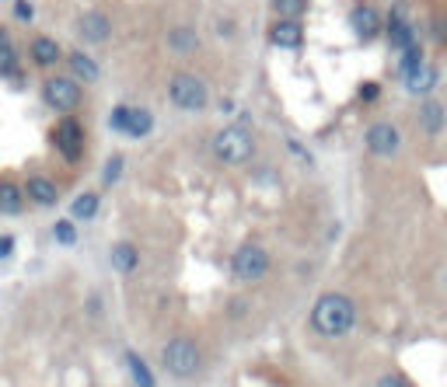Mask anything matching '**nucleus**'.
<instances>
[{"instance_id": "nucleus-1", "label": "nucleus", "mask_w": 447, "mask_h": 387, "mask_svg": "<svg viewBox=\"0 0 447 387\" xmlns=\"http://www.w3.org/2000/svg\"><path fill=\"white\" fill-rule=\"evenodd\" d=\"M311 328L322 338H343L356 328V303L346 293H322L311 307Z\"/></svg>"}, {"instance_id": "nucleus-2", "label": "nucleus", "mask_w": 447, "mask_h": 387, "mask_svg": "<svg viewBox=\"0 0 447 387\" xmlns=\"http://www.w3.org/2000/svg\"><path fill=\"white\" fill-rule=\"evenodd\" d=\"M210 154L224 168H242V164H249L256 157V136L245 126H224L210 140Z\"/></svg>"}, {"instance_id": "nucleus-3", "label": "nucleus", "mask_w": 447, "mask_h": 387, "mask_svg": "<svg viewBox=\"0 0 447 387\" xmlns=\"http://www.w3.org/2000/svg\"><path fill=\"white\" fill-rule=\"evenodd\" d=\"M161 363H164V370H168L175 380H192V377L203 370V349L196 345V338L175 335V338L164 342Z\"/></svg>"}, {"instance_id": "nucleus-4", "label": "nucleus", "mask_w": 447, "mask_h": 387, "mask_svg": "<svg viewBox=\"0 0 447 387\" xmlns=\"http://www.w3.org/2000/svg\"><path fill=\"white\" fill-rule=\"evenodd\" d=\"M168 98L178 112H203L210 105V88L199 74L192 70H178L171 81H168Z\"/></svg>"}, {"instance_id": "nucleus-5", "label": "nucleus", "mask_w": 447, "mask_h": 387, "mask_svg": "<svg viewBox=\"0 0 447 387\" xmlns=\"http://www.w3.org/2000/svg\"><path fill=\"white\" fill-rule=\"evenodd\" d=\"M269 269H273V258L259 241H245L231 255V276L238 283H259V279L269 276Z\"/></svg>"}, {"instance_id": "nucleus-6", "label": "nucleus", "mask_w": 447, "mask_h": 387, "mask_svg": "<svg viewBox=\"0 0 447 387\" xmlns=\"http://www.w3.org/2000/svg\"><path fill=\"white\" fill-rule=\"evenodd\" d=\"M363 147H367V154H370V157L388 161V157H395V154L402 150V133H398V126H395L391 119H377V123H370V126H367V133H363Z\"/></svg>"}, {"instance_id": "nucleus-7", "label": "nucleus", "mask_w": 447, "mask_h": 387, "mask_svg": "<svg viewBox=\"0 0 447 387\" xmlns=\"http://www.w3.org/2000/svg\"><path fill=\"white\" fill-rule=\"evenodd\" d=\"M42 98H46V105L56 109V112H74L84 95H81V84H77L74 77H49V81L42 84Z\"/></svg>"}, {"instance_id": "nucleus-8", "label": "nucleus", "mask_w": 447, "mask_h": 387, "mask_svg": "<svg viewBox=\"0 0 447 387\" xmlns=\"http://www.w3.org/2000/svg\"><path fill=\"white\" fill-rule=\"evenodd\" d=\"M53 147H56L67 161H77V157L84 154V126H81L77 119L56 123V129H53Z\"/></svg>"}, {"instance_id": "nucleus-9", "label": "nucleus", "mask_w": 447, "mask_h": 387, "mask_svg": "<svg viewBox=\"0 0 447 387\" xmlns=\"http://www.w3.org/2000/svg\"><path fill=\"white\" fill-rule=\"evenodd\" d=\"M350 29H353V35H356L360 42H374V39L384 32V22H381L377 8L360 4V8H353V15H350Z\"/></svg>"}, {"instance_id": "nucleus-10", "label": "nucleus", "mask_w": 447, "mask_h": 387, "mask_svg": "<svg viewBox=\"0 0 447 387\" xmlns=\"http://www.w3.org/2000/svg\"><path fill=\"white\" fill-rule=\"evenodd\" d=\"M77 35H81L88 46H102V42H109V35H112V22H109L102 11H88V15H81V22H77Z\"/></svg>"}, {"instance_id": "nucleus-11", "label": "nucleus", "mask_w": 447, "mask_h": 387, "mask_svg": "<svg viewBox=\"0 0 447 387\" xmlns=\"http://www.w3.org/2000/svg\"><path fill=\"white\" fill-rule=\"evenodd\" d=\"M416 123H419V129L426 136H440L444 126H447V112H444V105L437 98H423L419 109H416Z\"/></svg>"}, {"instance_id": "nucleus-12", "label": "nucleus", "mask_w": 447, "mask_h": 387, "mask_svg": "<svg viewBox=\"0 0 447 387\" xmlns=\"http://www.w3.org/2000/svg\"><path fill=\"white\" fill-rule=\"evenodd\" d=\"M269 42L276 49H301L304 46V25L301 22H287V18H276V25L269 29Z\"/></svg>"}, {"instance_id": "nucleus-13", "label": "nucleus", "mask_w": 447, "mask_h": 387, "mask_svg": "<svg viewBox=\"0 0 447 387\" xmlns=\"http://www.w3.org/2000/svg\"><path fill=\"white\" fill-rule=\"evenodd\" d=\"M384 35H388V46H391L395 53H405L409 46H416V29H412L398 11H391V15H388V22H384Z\"/></svg>"}, {"instance_id": "nucleus-14", "label": "nucleus", "mask_w": 447, "mask_h": 387, "mask_svg": "<svg viewBox=\"0 0 447 387\" xmlns=\"http://www.w3.org/2000/svg\"><path fill=\"white\" fill-rule=\"evenodd\" d=\"M168 49L175 53V56H192V53H199V32L192 29V25H175L171 32H168Z\"/></svg>"}, {"instance_id": "nucleus-15", "label": "nucleus", "mask_w": 447, "mask_h": 387, "mask_svg": "<svg viewBox=\"0 0 447 387\" xmlns=\"http://www.w3.org/2000/svg\"><path fill=\"white\" fill-rule=\"evenodd\" d=\"M25 196H29L36 206H56V203H60V189H56V182L46 178V175L29 178V182H25Z\"/></svg>"}, {"instance_id": "nucleus-16", "label": "nucleus", "mask_w": 447, "mask_h": 387, "mask_svg": "<svg viewBox=\"0 0 447 387\" xmlns=\"http://www.w3.org/2000/svg\"><path fill=\"white\" fill-rule=\"evenodd\" d=\"M109 262H112V269H116V272L130 276V272H136V269H140V251H136V244H130V241H119V244H112V251H109Z\"/></svg>"}, {"instance_id": "nucleus-17", "label": "nucleus", "mask_w": 447, "mask_h": 387, "mask_svg": "<svg viewBox=\"0 0 447 387\" xmlns=\"http://www.w3.org/2000/svg\"><path fill=\"white\" fill-rule=\"evenodd\" d=\"M437 81H440V74H437V67H423V70H416V74H409L405 77V91L412 95V98H430V91L437 88Z\"/></svg>"}, {"instance_id": "nucleus-18", "label": "nucleus", "mask_w": 447, "mask_h": 387, "mask_svg": "<svg viewBox=\"0 0 447 387\" xmlns=\"http://www.w3.org/2000/svg\"><path fill=\"white\" fill-rule=\"evenodd\" d=\"M67 67H70L74 81H84V84H91V81H98V77H102L98 63H95L88 53H70V56H67Z\"/></svg>"}, {"instance_id": "nucleus-19", "label": "nucleus", "mask_w": 447, "mask_h": 387, "mask_svg": "<svg viewBox=\"0 0 447 387\" xmlns=\"http://www.w3.org/2000/svg\"><path fill=\"white\" fill-rule=\"evenodd\" d=\"M60 46H56V39H46V35H39V39H32V60L39 63V67H56L60 63Z\"/></svg>"}, {"instance_id": "nucleus-20", "label": "nucleus", "mask_w": 447, "mask_h": 387, "mask_svg": "<svg viewBox=\"0 0 447 387\" xmlns=\"http://www.w3.org/2000/svg\"><path fill=\"white\" fill-rule=\"evenodd\" d=\"M22 210H25V192L15 182H0V213L18 216Z\"/></svg>"}, {"instance_id": "nucleus-21", "label": "nucleus", "mask_w": 447, "mask_h": 387, "mask_svg": "<svg viewBox=\"0 0 447 387\" xmlns=\"http://www.w3.org/2000/svg\"><path fill=\"white\" fill-rule=\"evenodd\" d=\"M426 67V53H423V46L416 42V46H409L405 53H402V60H398V74H402V81L409 77V74H416V70H423Z\"/></svg>"}, {"instance_id": "nucleus-22", "label": "nucleus", "mask_w": 447, "mask_h": 387, "mask_svg": "<svg viewBox=\"0 0 447 387\" xmlns=\"http://www.w3.org/2000/svg\"><path fill=\"white\" fill-rule=\"evenodd\" d=\"M150 129H154V116H150V109H133V112H130V126H126V136L140 140V136H147Z\"/></svg>"}, {"instance_id": "nucleus-23", "label": "nucleus", "mask_w": 447, "mask_h": 387, "mask_svg": "<svg viewBox=\"0 0 447 387\" xmlns=\"http://www.w3.org/2000/svg\"><path fill=\"white\" fill-rule=\"evenodd\" d=\"M269 8L276 18H287V22H301V15L308 11V0H269Z\"/></svg>"}, {"instance_id": "nucleus-24", "label": "nucleus", "mask_w": 447, "mask_h": 387, "mask_svg": "<svg viewBox=\"0 0 447 387\" xmlns=\"http://www.w3.org/2000/svg\"><path fill=\"white\" fill-rule=\"evenodd\" d=\"M74 220H95L98 216V192H81L70 206Z\"/></svg>"}, {"instance_id": "nucleus-25", "label": "nucleus", "mask_w": 447, "mask_h": 387, "mask_svg": "<svg viewBox=\"0 0 447 387\" xmlns=\"http://www.w3.org/2000/svg\"><path fill=\"white\" fill-rule=\"evenodd\" d=\"M126 366H130V373H133V384H136V387H154V373H150V366H147L136 352H126Z\"/></svg>"}, {"instance_id": "nucleus-26", "label": "nucleus", "mask_w": 447, "mask_h": 387, "mask_svg": "<svg viewBox=\"0 0 447 387\" xmlns=\"http://www.w3.org/2000/svg\"><path fill=\"white\" fill-rule=\"evenodd\" d=\"M18 70V53H15V42H4L0 46V74L11 77Z\"/></svg>"}, {"instance_id": "nucleus-27", "label": "nucleus", "mask_w": 447, "mask_h": 387, "mask_svg": "<svg viewBox=\"0 0 447 387\" xmlns=\"http://www.w3.org/2000/svg\"><path fill=\"white\" fill-rule=\"evenodd\" d=\"M53 237H56L60 244H74V241H77L74 220H56V223H53Z\"/></svg>"}, {"instance_id": "nucleus-28", "label": "nucleus", "mask_w": 447, "mask_h": 387, "mask_svg": "<svg viewBox=\"0 0 447 387\" xmlns=\"http://www.w3.org/2000/svg\"><path fill=\"white\" fill-rule=\"evenodd\" d=\"M130 112H133V105H116V109H112V116H109V126H112L116 133H126V126H130Z\"/></svg>"}, {"instance_id": "nucleus-29", "label": "nucleus", "mask_w": 447, "mask_h": 387, "mask_svg": "<svg viewBox=\"0 0 447 387\" xmlns=\"http://www.w3.org/2000/svg\"><path fill=\"white\" fill-rule=\"evenodd\" d=\"M123 164H126V161H123V154H112V157H109V164H105L102 182H105V185H116V182H119V175H123Z\"/></svg>"}, {"instance_id": "nucleus-30", "label": "nucleus", "mask_w": 447, "mask_h": 387, "mask_svg": "<svg viewBox=\"0 0 447 387\" xmlns=\"http://www.w3.org/2000/svg\"><path fill=\"white\" fill-rule=\"evenodd\" d=\"M377 98H381V84H377V81H363V84H360V102H363V105H374Z\"/></svg>"}, {"instance_id": "nucleus-31", "label": "nucleus", "mask_w": 447, "mask_h": 387, "mask_svg": "<svg viewBox=\"0 0 447 387\" xmlns=\"http://www.w3.org/2000/svg\"><path fill=\"white\" fill-rule=\"evenodd\" d=\"M374 387H409V380L405 377H398V373H384V377H377V384Z\"/></svg>"}, {"instance_id": "nucleus-32", "label": "nucleus", "mask_w": 447, "mask_h": 387, "mask_svg": "<svg viewBox=\"0 0 447 387\" xmlns=\"http://www.w3.org/2000/svg\"><path fill=\"white\" fill-rule=\"evenodd\" d=\"M433 42L447 46V18H433Z\"/></svg>"}, {"instance_id": "nucleus-33", "label": "nucleus", "mask_w": 447, "mask_h": 387, "mask_svg": "<svg viewBox=\"0 0 447 387\" xmlns=\"http://www.w3.org/2000/svg\"><path fill=\"white\" fill-rule=\"evenodd\" d=\"M15 15L22 22H32V4H29V0H15Z\"/></svg>"}, {"instance_id": "nucleus-34", "label": "nucleus", "mask_w": 447, "mask_h": 387, "mask_svg": "<svg viewBox=\"0 0 447 387\" xmlns=\"http://www.w3.org/2000/svg\"><path fill=\"white\" fill-rule=\"evenodd\" d=\"M15 251V237L11 234H0V258H8Z\"/></svg>"}, {"instance_id": "nucleus-35", "label": "nucleus", "mask_w": 447, "mask_h": 387, "mask_svg": "<svg viewBox=\"0 0 447 387\" xmlns=\"http://www.w3.org/2000/svg\"><path fill=\"white\" fill-rule=\"evenodd\" d=\"M287 150H290V154H294L297 161H308V150H304V147H301L297 140H287Z\"/></svg>"}, {"instance_id": "nucleus-36", "label": "nucleus", "mask_w": 447, "mask_h": 387, "mask_svg": "<svg viewBox=\"0 0 447 387\" xmlns=\"http://www.w3.org/2000/svg\"><path fill=\"white\" fill-rule=\"evenodd\" d=\"M4 42H11V39H8V29L0 25V46H4Z\"/></svg>"}]
</instances>
